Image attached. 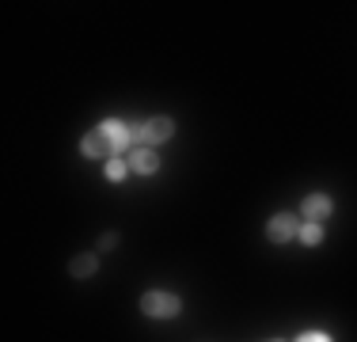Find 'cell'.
<instances>
[{
    "mask_svg": "<svg viewBox=\"0 0 357 342\" xmlns=\"http://www.w3.org/2000/svg\"><path fill=\"white\" fill-rule=\"evenodd\" d=\"M141 312L152 315V320H172V315L183 312V301H178L175 293H160V289H152V293L141 297Z\"/></svg>",
    "mask_w": 357,
    "mask_h": 342,
    "instance_id": "1",
    "label": "cell"
},
{
    "mask_svg": "<svg viewBox=\"0 0 357 342\" xmlns=\"http://www.w3.org/2000/svg\"><path fill=\"white\" fill-rule=\"evenodd\" d=\"M80 152H84L88 160H99V156H114L118 144L110 141V137H107L103 130H96V133H88V137L80 141Z\"/></svg>",
    "mask_w": 357,
    "mask_h": 342,
    "instance_id": "2",
    "label": "cell"
},
{
    "mask_svg": "<svg viewBox=\"0 0 357 342\" xmlns=\"http://www.w3.org/2000/svg\"><path fill=\"white\" fill-rule=\"evenodd\" d=\"M301 209H304V221H312V225H319V221H327L331 213H335V205H331V198H327V194H308Z\"/></svg>",
    "mask_w": 357,
    "mask_h": 342,
    "instance_id": "3",
    "label": "cell"
},
{
    "mask_svg": "<svg viewBox=\"0 0 357 342\" xmlns=\"http://www.w3.org/2000/svg\"><path fill=\"white\" fill-rule=\"evenodd\" d=\"M296 236V217L293 213H278L274 221H270V239L274 244H285V239H293Z\"/></svg>",
    "mask_w": 357,
    "mask_h": 342,
    "instance_id": "4",
    "label": "cell"
},
{
    "mask_svg": "<svg viewBox=\"0 0 357 342\" xmlns=\"http://www.w3.org/2000/svg\"><path fill=\"white\" fill-rule=\"evenodd\" d=\"M172 130H175V122L172 118H149V122H144V141L149 144H160V141H167V137H172Z\"/></svg>",
    "mask_w": 357,
    "mask_h": 342,
    "instance_id": "5",
    "label": "cell"
},
{
    "mask_svg": "<svg viewBox=\"0 0 357 342\" xmlns=\"http://www.w3.org/2000/svg\"><path fill=\"white\" fill-rule=\"evenodd\" d=\"M130 168H133V171H141V175H152V171L160 168V156H156L152 149H133Z\"/></svg>",
    "mask_w": 357,
    "mask_h": 342,
    "instance_id": "6",
    "label": "cell"
},
{
    "mask_svg": "<svg viewBox=\"0 0 357 342\" xmlns=\"http://www.w3.org/2000/svg\"><path fill=\"white\" fill-rule=\"evenodd\" d=\"M73 278H91V274L99 270V259L96 255H80V259H73Z\"/></svg>",
    "mask_w": 357,
    "mask_h": 342,
    "instance_id": "7",
    "label": "cell"
},
{
    "mask_svg": "<svg viewBox=\"0 0 357 342\" xmlns=\"http://www.w3.org/2000/svg\"><path fill=\"white\" fill-rule=\"evenodd\" d=\"M301 239H304V244H308V247H316L319 239H323V228H319V225H312V221H308V225L301 228Z\"/></svg>",
    "mask_w": 357,
    "mask_h": 342,
    "instance_id": "8",
    "label": "cell"
},
{
    "mask_svg": "<svg viewBox=\"0 0 357 342\" xmlns=\"http://www.w3.org/2000/svg\"><path fill=\"white\" fill-rule=\"evenodd\" d=\"M126 175V164H122V160H107V179H110V183H118V179H122Z\"/></svg>",
    "mask_w": 357,
    "mask_h": 342,
    "instance_id": "9",
    "label": "cell"
},
{
    "mask_svg": "<svg viewBox=\"0 0 357 342\" xmlns=\"http://www.w3.org/2000/svg\"><path fill=\"white\" fill-rule=\"evenodd\" d=\"M110 247H118V232H107L99 239V251H110Z\"/></svg>",
    "mask_w": 357,
    "mask_h": 342,
    "instance_id": "10",
    "label": "cell"
},
{
    "mask_svg": "<svg viewBox=\"0 0 357 342\" xmlns=\"http://www.w3.org/2000/svg\"><path fill=\"white\" fill-rule=\"evenodd\" d=\"M301 342H331L327 335H319V331H308V335H304Z\"/></svg>",
    "mask_w": 357,
    "mask_h": 342,
    "instance_id": "11",
    "label": "cell"
},
{
    "mask_svg": "<svg viewBox=\"0 0 357 342\" xmlns=\"http://www.w3.org/2000/svg\"><path fill=\"white\" fill-rule=\"evenodd\" d=\"M270 342H282V339H270Z\"/></svg>",
    "mask_w": 357,
    "mask_h": 342,
    "instance_id": "12",
    "label": "cell"
}]
</instances>
